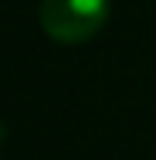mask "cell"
I'll return each mask as SVG.
<instances>
[{
    "mask_svg": "<svg viewBox=\"0 0 156 160\" xmlns=\"http://www.w3.org/2000/svg\"><path fill=\"white\" fill-rule=\"evenodd\" d=\"M109 0H41V28L61 44H82L105 28Z\"/></svg>",
    "mask_w": 156,
    "mask_h": 160,
    "instance_id": "6da1fadb",
    "label": "cell"
}]
</instances>
